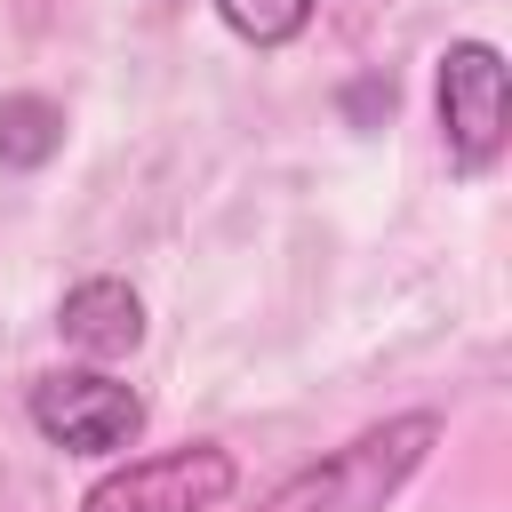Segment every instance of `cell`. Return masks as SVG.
Wrapping results in <instances>:
<instances>
[{"label": "cell", "mask_w": 512, "mask_h": 512, "mask_svg": "<svg viewBox=\"0 0 512 512\" xmlns=\"http://www.w3.org/2000/svg\"><path fill=\"white\" fill-rule=\"evenodd\" d=\"M240 488V464L216 448V440H184V448H160V456H128L120 472H104L80 512H208Z\"/></svg>", "instance_id": "4"}, {"label": "cell", "mask_w": 512, "mask_h": 512, "mask_svg": "<svg viewBox=\"0 0 512 512\" xmlns=\"http://www.w3.org/2000/svg\"><path fill=\"white\" fill-rule=\"evenodd\" d=\"M56 336H64L88 368L128 360V352L144 344V296H136L128 280H80V288H64V304H56Z\"/></svg>", "instance_id": "5"}, {"label": "cell", "mask_w": 512, "mask_h": 512, "mask_svg": "<svg viewBox=\"0 0 512 512\" xmlns=\"http://www.w3.org/2000/svg\"><path fill=\"white\" fill-rule=\"evenodd\" d=\"M64 152V104L56 96H0V168H48Z\"/></svg>", "instance_id": "6"}, {"label": "cell", "mask_w": 512, "mask_h": 512, "mask_svg": "<svg viewBox=\"0 0 512 512\" xmlns=\"http://www.w3.org/2000/svg\"><path fill=\"white\" fill-rule=\"evenodd\" d=\"M432 440H440V416H432V408L384 416V424L352 432L344 448H328L320 464L288 472L256 512H384V504L416 480V464L432 456Z\"/></svg>", "instance_id": "1"}, {"label": "cell", "mask_w": 512, "mask_h": 512, "mask_svg": "<svg viewBox=\"0 0 512 512\" xmlns=\"http://www.w3.org/2000/svg\"><path fill=\"white\" fill-rule=\"evenodd\" d=\"M216 16L248 40V48H288L312 24V0H216Z\"/></svg>", "instance_id": "7"}, {"label": "cell", "mask_w": 512, "mask_h": 512, "mask_svg": "<svg viewBox=\"0 0 512 512\" xmlns=\"http://www.w3.org/2000/svg\"><path fill=\"white\" fill-rule=\"evenodd\" d=\"M24 416L64 456H120L144 432V392H128L104 368H56V376H40L24 392Z\"/></svg>", "instance_id": "3"}, {"label": "cell", "mask_w": 512, "mask_h": 512, "mask_svg": "<svg viewBox=\"0 0 512 512\" xmlns=\"http://www.w3.org/2000/svg\"><path fill=\"white\" fill-rule=\"evenodd\" d=\"M344 112H352V120H384V112H392V80H352V88H344Z\"/></svg>", "instance_id": "8"}, {"label": "cell", "mask_w": 512, "mask_h": 512, "mask_svg": "<svg viewBox=\"0 0 512 512\" xmlns=\"http://www.w3.org/2000/svg\"><path fill=\"white\" fill-rule=\"evenodd\" d=\"M512 136V72L496 40H448L440 48V144L456 176H488Z\"/></svg>", "instance_id": "2"}]
</instances>
